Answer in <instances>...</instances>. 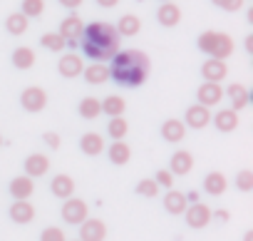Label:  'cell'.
Masks as SVG:
<instances>
[{
  "instance_id": "cell-43",
  "label": "cell",
  "mask_w": 253,
  "mask_h": 241,
  "mask_svg": "<svg viewBox=\"0 0 253 241\" xmlns=\"http://www.w3.org/2000/svg\"><path fill=\"white\" fill-rule=\"evenodd\" d=\"M119 3V0H97V5H102V8H114Z\"/></svg>"
},
{
  "instance_id": "cell-14",
  "label": "cell",
  "mask_w": 253,
  "mask_h": 241,
  "mask_svg": "<svg viewBox=\"0 0 253 241\" xmlns=\"http://www.w3.org/2000/svg\"><path fill=\"white\" fill-rule=\"evenodd\" d=\"M191 169H194V154H191L189 149H179V152L171 154V167H169V172H171L174 177H184V174H189Z\"/></svg>"
},
{
  "instance_id": "cell-36",
  "label": "cell",
  "mask_w": 253,
  "mask_h": 241,
  "mask_svg": "<svg viewBox=\"0 0 253 241\" xmlns=\"http://www.w3.org/2000/svg\"><path fill=\"white\" fill-rule=\"evenodd\" d=\"M236 187H238L241 192H251V189H253V172H251V169H241V172L236 174Z\"/></svg>"
},
{
  "instance_id": "cell-48",
  "label": "cell",
  "mask_w": 253,
  "mask_h": 241,
  "mask_svg": "<svg viewBox=\"0 0 253 241\" xmlns=\"http://www.w3.org/2000/svg\"><path fill=\"white\" fill-rule=\"evenodd\" d=\"M72 241H80V239H72Z\"/></svg>"
},
{
  "instance_id": "cell-5",
  "label": "cell",
  "mask_w": 253,
  "mask_h": 241,
  "mask_svg": "<svg viewBox=\"0 0 253 241\" xmlns=\"http://www.w3.org/2000/svg\"><path fill=\"white\" fill-rule=\"evenodd\" d=\"M60 214H62V221H65V224H72V226H75V224H82V221L89 216V209H87V201L67 196Z\"/></svg>"
},
{
  "instance_id": "cell-7",
  "label": "cell",
  "mask_w": 253,
  "mask_h": 241,
  "mask_svg": "<svg viewBox=\"0 0 253 241\" xmlns=\"http://www.w3.org/2000/svg\"><path fill=\"white\" fill-rule=\"evenodd\" d=\"M82 30H84L82 18H77V15H67V18L62 20V25H60V30H57V33L65 38L67 48H75V45L80 43V38H82Z\"/></svg>"
},
{
  "instance_id": "cell-30",
  "label": "cell",
  "mask_w": 253,
  "mask_h": 241,
  "mask_svg": "<svg viewBox=\"0 0 253 241\" xmlns=\"http://www.w3.org/2000/svg\"><path fill=\"white\" fill-rule=\"evenodd\" d=\"M77 112L82 119H97L102 114V102L97 97H82L77 104Z\"/></svg>"
},
{
  "instance_id": "cell-27",
  "label": "cell",
  "mask_w": 253,
  "mask_h": 241,
  "mask_svg": "<svg viewBox=\"0 0 253 241\" xmlns=\"http://www.w3.org/2000/svg\"><path fill=\"white\" fill-rule=\"evenodd\" d=\"M226 187H228V179L221 172H209L206 179H204V192L211 194V196H221L226 192Z\"/></svg>"
},
{
  "instance_id": "cell-22",
  "label": "cell",
  "mask_w": 253,
  "mask_h": 241,
  "mask_svg": "<svg viewBox=\"0 0 253 241\" xmlns=\"http://www.w3.org/2000/svg\"><path fill=\"white\" fill-rule=\"evenodd\" d=\"M33 192H35V179L28 177V174L15 177V179L10 182V194H13V199H30Z\"/></svg>"
},
{
  "instance_id": "cell-9",
  "label": "cell",
  "mask_w": 253,
  "mask_h": 241,
  "mask_svg": "<svg viewBox=\"0 0 253 241\" xmlns=\"http://www.w3.org/2000/svg\"><path fill=\"white\" fill-rule=\"evenodd\" d=\"M107 239V224L102 219H84L80 224V241H104Z\"/></svg>"
},
{
  "instance_id": "cell-45",
  "label": "cell",
  "mask_w": 253,
  "mask_h": 241,
  "mask_svg": "<svg viewBox=\"0 0 253 241\" xmlns=\"http://www.w3.org/2000/svg\"><path fill=\"white\" fill-rule=\"evenodd\" d=\"M243 241H253V231H246V236H243Z\"/></svg>"
},
{
  "instance_id": "cell-11",
  "label": "cell",
  "mask_w": 253,
  "mask_h": 241,
  "mask_svg": "<svg viewBox=\"0 0 253 241\" xmlns=\"http://www.w3.org/2000/svg\"><path fill=\"white\" fill-rule=\"evenodd\" d=\"M228 75V65L226 60H218V57H209L204 65H201V77L206 82H223Z\"/></svg>"
},
{
  "instance_id": "cell-1",
  "label": "cell",
  "mask_w": 253,
  "mask_h": 241,
  "mask_svg": "<svg viewBox=\"0 0 253 241\" xmlns=\"http://www.w3.org/2000/svg\"><path fill=\"white\" fill-rule=\"evenodd\" d=\"M152 60L142 50H117L109 57V77L122 87H139L147 82Z\"/></svg>"
},
{
  "instance_id": "cell-6",
  "label": "cell",
  "mask_w": 253,
  "mask_h": 241,
  "mask_svg": "<svg viewBox=\"0 0 253 241\" xmlns=\"http://www.w3.org/2000/svg\"><path fill=\"white\" fill-rule=\"evenodd\" d=\"M184 216H186V224H189L191 229H204V226L211 224V209H209L206 204H201V201H191V204L186 206Z\"/></svg>"
},
{
  "instance_id": "cell-42",
  "label": "cell",
  "mask_w": 253,
  "mask_h": 241,
  "mask_svg": "<svg viewBox=\"0 0 253 241\" xmlns=\"http://www.w3.org/2000/svg\"><path fill=\"white\" fill-rule=\"evenodd\" d=\"M228 211L226 209H218V211H211V219H218V221H228Z\"/></svg>"
},
{
  "instance_id": "cell-28",
  "label": "cell",
  "mask_w": 253,
  "mask_h": 241,
  "mask_svg": "<svg viewBox=\"0 0 253 241\" xmlns=\"http://www.w3.org/2000/svg\"><path fill=\"white\" fill-rule=\"evenodd\" d=\"M35 50L33 48H28V45H20V48H15V52H13V65L18 67V70H30L33 65H35Z\"/></svg>"
},
{
  "instance_id": "cell-8",
  "label": "cell",
  "mask_w": 253,
  "mask_h": 241,
  "mask_svg": "<svg viewBox=\"0 0 253 241\" xmlns=\"http://www.w3.org/2000/svg\"><path fill=\"white\" fill-rule=\"evenodd\" d=\"M196 99H199V104H204V107H213V104H218L221 99H223V87H221V82H206L204 80V85H199V90H196Z\"/></svg>"
},
{
  "instance_id": "cell-25",
  "label": "cell",
  "mask_w": 253,
  "mask_h": 241,
  "mask_svg": "<svg viewBox=\"0 0 253 241\" xmlns=\"http://www.w3.org/2000/svg\"><path fill=\"white\" fill-rule=\"evenodd\" d=\"M50 189L57 199H67L75 194V179L70 174H55V179L50 182Z\"/></svg>"
},
{
  "instance_id": "cell-13",
  "label": "cell",
  "mask_w": 253,
  "mask_h": 241,
  "mask_svg": "<svg viewBox=\"0 0 253 241\" xmlns=\"http://www.w3.org/2000/svg\"><path fill=\"white\" fill-rule=\"evenodd\" d=\"M50 172V157L42 154V152H35L25 159V174L33 177V179H40Z\"/></svg>"
},
{
  "instance_id": "cell-40",
  "label": "cell",
  "mask_w": 253,
  "mask_h": 241,
  "mask_svg": "<svg viewBox=\"0 0 253 241\" xmlns=\"http://www.w3.org/2000/svg\"><path fill=\"white\" fill-rule=\"evenodd\" d=\"M42 140H45V145H47V147L60 149V142H62V140H60V135H55V132H45V135H42Z\"/></svg>"
},
{
  "instance_id": "cell-21",
  "label": "cell",
  "mask_w": 253,
  "mask_h": 241,
  "mask_svg": "<svg viewBox=\"0 0 253 241\" xmlns=\"http://www.w3.org/2000/svg\"><path fill=\"white\" fill-rule=\"evenodd\" d=\"M10 219L15 224H30L35 219V206L28 199H15L10 206Z\"/></svg>"
},
{
  "instance_id": "cell-24",
  "label": "cell",
  "mask_w": 253,
  "mask_h": 241,
  "mask_svg": "<svg viewBox=\"0 0 253 241\" xmlns=\"http://www.w3.org/2000/svg\"><path fill=\"white\" fill-rule=\"evenodd\" d=\"M82 77L87 80V85H104V82L109 80V67H107V65H102V62L84 65Z\"/></svg>"
},
{
  "instance_id": "cell-2",
  "label": "cell",
  "mask_w": 253,
  "mask_h": 241,
  "mask_svg": "<svg viewBox=\"0 0 253 241\" xmlns=\"http://www.w3.org/2000/svg\"><path fill=\"white\" fill-rule=\"evenodd\" d=\"M82 52L92 60V62H107L117 50H119V33L114 25L109 23H89L82 30Z\"/></svg>"
},
{
  "instance_id": "cell-31",
  "label": "cell",
  "mask_w": 253,
  "mask_h": 241,
  "mask_svg": "<svg viewBox=\"0 0 253 241\" xmlns=\"http://www.w3.org/2000/svg\"><path fill=\"white\" fill-rule=\"evenodd\" d=\"M28 23H30V18H25L23 13H10L5 18V30L10 35H25L28 33Z\"/></svg>"
},
{
  "instance_id": "cell-29",
  "label": "cell",
  "mask_w": 253,
  "mask_h": 241,
  "mask_svg": "<svg viewBox=\"0 0 253 241\" xmlns=\"http://www.w3.org/2000/svg\"><path fill=\"white\" fill-rule=\"evenodd\" d=\"M99 102H102V114H107V117H122L124 109H126V102L119 95H109V97H104Z\"/></svg>"
},
{
  "instance_id": "cell-32",
  "label": "cell",
  "mask_w": 253,
  "mask_h": 241,
  "mask_svg": "<svg viewBox=\"0 0 253 241\" xmlns=\"http://www.w3.org/2000/svg\"><path fill=\"white\" fill-rule=\"evenodd\" d=\"M126 132H129V125H126L124 117H109V125H107V135L112 140H124Z\"/></svg>"
},
{
  "instance_id": "cell-38",
  "label": "cell",
  "mask_w": 253,
  "mask_h": 241,
  "mask_svg": "<svg viewBox=\"0 0 253 241\" xmlns=\"http://www.w3.org/2000/svg\"><path fill=\"white\" fill-rule=\"evenodd\" d=\"M154 182H157L159 187H164V189H171V187H174V174H171L169 169H159V172L154 174Z\"/></svg>"
},
{
  "instance_id": "cell-35",
  "label": "cell",
  "mask_w": 253,
  "mask_h": 241,
  "mask_svg": "<svg viewBox=\"0 0 253 241\" xmlns=\"http://www.w3.org/2000/svg\"><path fill=\"white\" fill-rule=\"evenodd\" d=\"M134 192H137L139 196H144V199H154V196L159 194V184H157L154 179H142Z\"/></svg>"
},
{
  "instance_id": "cell-4",
  "label": "cell",
  "mask_w": 253,
  "mask_h": 241,
  "mask_svg": "<svg viewBox=\"0 0 253 241\" xmlns=\"http://www.w3.org/2000/svg\"><path fill=\"white\" fill-rule=\"evenodd\" d=\"M20 104H23L25 112H42L47 107V92L42 87H38V85L25 87L20 92Z\"/></svg>"
},
{
  "instance_id": "cell-37",
  "label": "cell",
  "mask_w": 253,
  "mask_h": 241,
  "mask_svg": "<svg viewBox=\"0 0 253 241\" xmlns=\"http://www.w3.org/2000/svg\"><path fill=\"white\" fill-rule=\"evenodd\" d=\"M40 241H67V236L60 226H47V229H42Z\"/></svg>"
},
{
  "instance_id": "cell-10",
  "label": "cell",
  "mask_w": 253,
  "mask_h": 241,
  "mask_svg": "<svg viewBox=\"0 0 253 241\" xmlns=\"http://www.w3.org/2000/svg\"><path fill=\"white\" fill-rule=\"evenodd\" d=\"M209 122H211V109L204 104H191L184 114V125L191 130H204Z\"/></svg>"
},
{
  "instance_id": "cell-39",
  "label": "cell",
  "mask_w": 253,
  "mask_h": 241,
  "mask_svg": "<svg viewBox=\"0 0 253 241\" xmlns=\"http://www.w3.org/2000/svg\"><path fill=\"white\" fill-rule=\"evenodd\" d=\"M213 5H218L221 10H228V13H236V10H241L243 8V3L246 0H211Z\"/></svg>"
},
{
  "instance_id": "cell-44",
  "label": "cell",
  "mask_w": 253,
  "mask_h": 241,
  "mask_svg": "<svg viewBox=\"0 0 253 241\" xmlns=\"http://www.w3.org/2000/svg\"><path fill=\"white\" fill-rule=\"evenodd\" d=\"M246 50H248V52H253V35H248V38H246Z\"/></svg>"
},
{
  "instance_id": "cell-3",
  "label": "cell",
  "mask_w": 253,
  "mask_h": 241,
  "mask_svg": "<svg viewBox=\"0 0 253 241\" xmlns=\"http://www.w3.org/2000/svg\"><path fill=\"white\" fill-rule=\"evenodd\" d=\"M199 50L206 52L209 57H218V60H228L233 55V38L228 33H218V30H204L196 40Z\"/></svg>"
},
{
  "instance_id": "cell-12",
  "label": "cell",
  "mask_w": 253,
  "mask_h": 241,
  "mask_svg": "<svg viewBox=\"0 0 253 241\" xmlns=\"http://www.w3.org/2000/svg\"><path fill=\"white\" fill-rule=\"evenodd\" d=\"M57 70H60L62 77L72 80V77H80V75H82L84 65H82V57H80L77 52H65V55L60 57V62H57Z\"/></svg>"
},
{
  "instance_id": "cell-20",
  "label": "cell",
  "mask_w": 253,
  "mask_h": 241,
  "mask_svg": "<svg viewBox=\"0 0 253 241\" xmlns=\"http://www.w3.org/2000/svg\"><path fill=\"white\" fill-rule=\"evenodd\" d=\"M80 149L87 154V157H99L104 152V137L97 135V132H84L80 137Z\"/></svg>"
},
{
  "instance_id": "cell-16",
  "label": "cell",
  "mask_w": 253,
  "mask_h": 241,
  "mask_svg": "<svg viewBox=\"0 0 253 241\" xmlns=\"http://www.w3.org/2000/svg\"><path fill=\"white\" fill-rule=\"evenodd\" d=\"M107 157H109L112 164L122 167V164H126L132 159V147L126 145L124 140H112V145L107 147Z\"/></svg>"
},
{
  "instance_id": "cell-18",
  "label": "cell",
  "mask_w": 253,
  "mask_h": 241,
  "mask_svg": "<svg viewBox=\"0 0 253 241\" xmlns=\"http://www.w3.org/2000/svg\"><path fill=\"white\" fill-rule=\"evenodd\" d=\"M162 137H164V142L176 145V142H181L186 137V125L181 122V119L171 117V119H167V122L162 125Z\"/></svg>"
},
{
  "instance_id": "cell-33",
  "label": "cell",
  "mask_w": 253,
  "mask_h": 241,
  "mask_svg": "<svg viewBox=\"0 0 253 241\" xmlns=\"http://www.w3.org/2000/svg\"><path fill=\"white\" fill-rule=\"evenodd\" d=\"M40 45L47 48V50H52V52H62V50L67 48V43H65V38H62L60 33H45V35L40 38Z\"/></svg>"
},
{
  "instance_id": "cell-46",
  "label": "cell",
  "mask_w": 253,
  "mask_h": 241,
  "mask_svg": "<svg viewBox=\"0 0 253 241\" xmlns=\"http://www.w3.org/2000/svg\"><path fill=\"white\" fill-rule=\"evenodd\" d=\"M159 3H169V0H159Z\"/></svg>"
},
{
  "instance_id": "cell-26",
  "label": "cell",
  "mask_w": 253,
  "mask_h": 241,
  "mask_svg": "<svg viewBox=\"0 0 253 241\" xmlns=\"http://www.w3.org/2000/svg\"><path fill=\"white\" fill-rule=\"evenodd\" d=\"M223 95H228V99H231V109H246L248 107V102H251V95H248V90L243 87V85H238V82H233V85H228V90L223 92Z\"/></svg>"
},
{
  "instance_id": "cell-41",
  "label": "cell",
  "mask_w": 253,
  "mask_h": 241,
  "mask_svg": "<svg viewBox=\"0 0 253 241\" xmlns=\"http://www.w3.org/2000/svg\"><path fill=\"white\" fill-rule=\"evenodd\" d=\"M82 3H84V0H60V5L67 8V10H75V8H80Z\"/></svg>"
},
{
  "instance_id": "cell-23",
  "label": "cell",
  "mask_w": 253,
  "mask_h": 241,
  "mask_svg": "<svg viewBox=\"0 0 253 241\" xmlns=\"http://www.w3.org/2000/svg\"><path fill=\"white\" fill-rule=\"evenodd\" d=\"M114 28H117L119 38H134V35L142 30V20H139L134 13H126V15L119 18V23H117Z\"/></svg>"
},
{
  "instance_id": "cell-34",
  "label": "cell",
  "mask_w": 253,
  "mask_h": 241,
  "mask_svg": "<svg viewBox=\"0 0 253 241\" xmlns=\"http://www.w3.org/2000/svg\"><path fill=\"white\" fill-rule=\"evenodd\" d=\"M25 18H40L45 13V0H23V10Z\"/></svg>"
},
{
  "instance_id": "cell-19",
  "label": "cell",
  "mask_w": 253,
  "mask_h": 241,
  "mask_svg": "<svg viewBox=\"0 0 253 241\" xmlns=\"http://www.w3.org/2000/svg\"><path fill=\"white\" fill-rule=\"evenodd\" d=\"M213 127H216L218 132H233V130L238 127V112L231 109V107L218 109V112L213 114Z\"/></svg>"
},
{
  "instance_id": "cell-15",
  "label": "cell",
  "mask_w": 253,
  "mask_h": 241,
  "mask_svg": "<svg viewBox=\"0 0 253 241\" xmlns=\"http://www.w3.org/2000/svg\"><path fill=\"white\" fill-rule=\"evenodd\" d=\"M186 206H189V199H186L184 192H176L174 187L167 189V194H164V209H167L169 214L181 216V214L186 211Z\"/></svg>"
},
{
  "instance_id": "cell-17",
  "label": "cell",
  "mask_w": 253,
  "mask_h": 241,
  "mask_svg": "<svg viewBox=\"0 0 253 241\" xmlns=\"http://www.w3.org/2000/svg\"><path fill=\"white\" fill-rule=\"evenodd\" d=\"M157 20H159V25H164V28H174V25L181 23V8L174 5V0H169V3H162L159 10H157Z\"/></svg>"
},
{
  "instance_id": "cell-47",
  "label": "cell",
  "mask_w": 253,
  "mask_h": 241,
  "mask_svg": "<svg viewBox=\"0 0 253 241\" xmlns=\"http://www.w3.org/2000/svg\"><path fill=\"white\" fill-rule=\"evenodd\" d=\"M0 145H3V137H0Z\"/></svg>"
}]
</instances>
